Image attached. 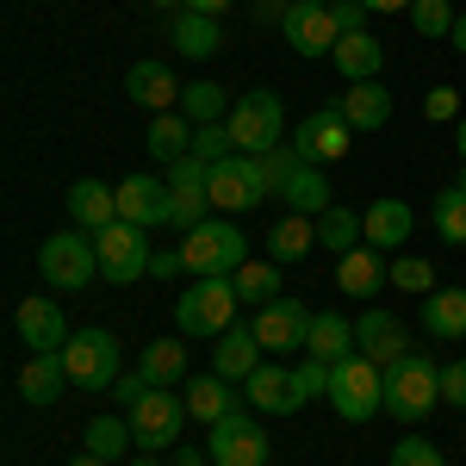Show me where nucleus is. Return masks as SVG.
Instances as JSON below:
<instances>
[{
	"label": "nucleus",
	"mask_w": 466,
	"mask_h": 466,
	"mask_svg": "<svg viewBox=\"0 0 466 466\" xmlns=\"http://www.w3.org/2000/svg\"><path fill=\"white\" fill-rule=\"evenodd\" d=\"M180 268L193 274V280H230L243 261H249V237L237 230V218H206V224H193L187 237H180Z\"/></svg>",
	"instance_id": "1"
},
{
	"label": "nucleus",
	"mask_w": 466,
	"mask_h": 466,
	"mask_svg": "<svg viewBox=\"0 0 466 466\" xmlns=\"http://www.w3.org/2000/svg\"><path fill=\"white\" fill-rule=\"evenodd\" d=\"M37 274H44V287H56V292H87L100 280V249H94V237H87V230H56V237H44V243H37Z\"/></svg>",
	"instance_id": "2"
},
{
	"label": "nucleus",
	"mask_w": 466,
	"mask_h": 466,
	"mask_svg": "<svg viewBox=\"0 0 466 466\" xmlns=\"http://www.w3.org/2000/svg\"><path fill=\"white\" fill-rule=\"evenodd\" d=\"M435 398H441V367H435L430 355H410L398 360V367H386V417H398V423H423L435 410Z\"/></svg>",
	"instance_id": "3"
},
{
	"label": "nucleus",
	"mask_w": 466,
	"mask_h": 466,
	"mask_svg": "<svg viewBox=\"0 0 466 466\" xmlns=\"http://www.w3.org/2000/svg\"><path fill=\"white\" fill-rule=\"evenodd\" d=\"M329 404H336L342 423H373V417L386 410V373L367 355L336 360V373H329Z\"/></svg>",
	"instance_id": "4"
},
{
	"label": "nucleus",
	"mask_w": 466,
	"mask_h": 466,
	"mask_svg": "<svg viewBox=\"0 0 466 466\" xmlns=\"http://www.w3.org/2000/svg\"><path fill=\"white\" fill-rule=\"evenodd\" d=\"M230 137H237V149L243 156H268V149L287 144V112H280V94L274 87H249L237 106H230Z\"/></svg>",
	"instance_id": "5"
},
{
	"label": "nucleus",
	"mask_w": 466,
	"mask_h": 466,
	"mask_svg": "<svg viewBox=\"0 0 466 466\" xmlns=\"http://www.w3.org/2000/svg\"><path fill=\"white\" fill-rule=\"evenodd\" d=\"M237 280H193V287L175 299V323H180V336H224L230 329V318H237Z\"/></svg>",
	"instance_id": "6"
},
{
	"label": "nucleus",
	"mask_w": 466,
	"mask_h": 466,
	"mask_svg": "<svg viewBox=\"0 0 466 466\" xmlns=\"http://www.w3.org/2000/svg\"><path fill=\"white\" fill-rule=\"evenodd\" d=\"M63 360H69V380L87 386V392H112L118 373H125V355H118L112 329H75L69 342H63Z\"/></svg>",
	"instance_id": "7"
},
{
	"label": "nucleus",
	"mask_w": 466,
	"mask_h": 466,
	"mask_svg": "<svg viewBox=\"0 0 466 466\" xmlns=\"http://www.w3.org/2000/svg\"><path fill=\"white\" fill-rule=\"evenodd\" d=\"M206 180H212V212H224V218H243V212H255L274 187H268V175H261V156H224L218 168H206Z\"/></svg>",
	"instance_id": "8"
},
{
	"label": "nucleus",
	"mask_w": 466,
	"mask_h": 466,
	"mask_svg": "<svg viewBox=\"0 0 466 466\" xmlns=\"http://www.w3.org/2000/svg\"><path fill=\"white\" fill-rule=\"evenodd\" d=\"M94 249H100V280H112V287H137L149 274V237H144V224H106L100 237H94Z\"/></svg>",
	"instance_id": "9"
},
{
	"label": "nucleus",
	"mask_w": 466,
	"mask_h": 466,
	"mask_svg": "<svg viewBox=\"0 0 466 466\" xmlns=\"http://www.w3.org/2000/svg\"><path fill=\"white\" fill-rule=\"evenodd\" d=\"M125 417H131V435H137V448H175L193 410H187V398H180L175 386H149V392L137 398Z\"/></svg>",
	"instance_id": "10"
},
{
	"label": "nucleus",
	"mask_w": 466,
	"mask_h": 466,
	"mask_svg": "<svg viewBox=\"0 0 466 466\" xmlns=\"http://www.w3.org/2000/svg\"><path fill=\"white\" fill-rule=\"evenodd\" d=\"M349 144H355V125L342 118V106H318L299 118V131H292V149L305 156V162H342L349 156Z\"/></svg>",
	"instance_id": "11"
},
{
	"label": "nucleus",
	"mask_w": 466,
	"mask_h": 466,
	"mask_svg": "<svg viewBox=\"0 0 466 466\" xmlns=\"http://www.w3.org/2000/svg\"><path fill=\"white\" fill-rule=\"evenodd\" d=\"M206 454H212V466H268V430L243 410H230L224 423H212Z\"/></svg>",
	"instance_id": "12"
},
{
	"label": "nucleus",
	"mask_w": 466,
	"mask_h": 466,
	"mask_svg": "<svg viewBox=\"0 0 466 466\" xmlns=\"http://www.w3.org/2000/svg\"><path fill=\"white\" fill-rule=\"evenodd\" d=\"M206 212H212V180H206V162H175L168 168V230H193V224H206Z\"/></svg>",
	"instance_id": "13"
},
{
	"label": "nucleus",
	"mask_w": 466,
	"mask_h": 466,
	"mask_svg": "<svg viewBox=\"0 0 466 466\" xmlns=\"http://www.w3.org/2000/svg\"><path fill=\"white\" fill-rule=\"evenodd\" d=\"M311 318H318V311H305L299 299H274V305L255 311L249 329H255V342H261L268 355H292V349L311 342Z\"/></svg>",
	"instance_id": "14"
},
{
	"label": "nucleus",
	"mask_w": 466,
	"mask_h": 466,
	"mask_svg": "<svg viewBox=\"0 0 466 466\" xmlns=\"http://www.w3.org/2000/svg\"><path fill=\"white\" fill-rule=\"evenodd\" d=\"M336 37H342V25H336L329 0H292L287 6V44L299 56H329Z\"/></svg>",
	"instance_id": "15"
},
{
	"label": "nucleus",
	"mask_w": 466,
	"mask_h": 466,
	"mask_svg": "<svg viewBox=\"0 0 466 466\" xmlns=\"http://www.w3.org/2000/svg\"><path fill=\"white\" fill-rule=\"evenodd\" d=\"M355 349L386 373V367H398V360L410 355V336H404V323H398L392 311H360L355 318Z\"/></svg>",
	"instance_id": "16"
},
{
	"label": "nucleus",
	"mask_w": 466,
	"mask_h": 466,
	"mask_svg": "<svg viewBox=\"0 0 466 466\" xmlns=\"http://www.w3.org/2000/svg\"><path fill=\"white\" fill-rule=\"evenodd\" d=\"M13 323H19V342H25L32 355H56L75 336L69 323H63V305H56V299H25V305L13 311Z\"/></svg>",
	"instance_id": "17"
},
{
	"label": "nucleus",
	"mask_w": 466,
	"mask_h": 466,
	"mask_svg": "<svg viewBox=\"0 0 466 466\" xmlns=\"http://www.w3.org/2000/svg\"><path fill=\"white\" fill-rule=\"evenodd\" d=\"M118 218H125V224H144V230L168 224V175L118 180Z\"/></svg>",
	"instance_id": "18"
},
{
	"label": "nucleus",
	"mask_w": 466,
	"mask_h": 466,
	"mask_svg": "<svg viewBox=\"0 0 466 466\" xmlns=\"http://www.w3.org/2000/svg\"><path fill=\"white\" fill-rule=\"evenodd\" d=\"M243 398H249L255 410H268V417H292V410L305 404L299 380H292V367H268V360L243 380Z\"/></svg>",
	"instance_id": "19"
},
{
	"label": "nucleus",
	"mask_w": 466,
	"mask_h": 466,
	"mask_svg": "<svg viewBox=\"0 0 466 466\" xmlns=\"http://www.w3.org/2000/svg\"><path fill=\"white\" fill-rule=\"evenodd\" d=\"M180 398H187L193 423H206V430H212V423H224V417L237 410V398H243V386H237V380H224V373H193Z\"/></svg>",
	"instance_id": "20"
},
{
	"label": "nucleus",
	"mask_w": 466,
	"mask_h": 466,
	"mask_svg": "<svg viewBox=\"0 0 466 466\" xmlns=\"http://www.w3.org/2000/svg\"><path fill=\"white\" fill-rule=\"evenodd\" d=\"M336 287L349 292V299H373L380 287H392V261L380 249H349V255H336Z\"/></svg>",
	"instance_id": "21"
},
{
	"label": "nucleus",
	"mask_w": 466,
	"mask_h": 466,
	"mask_svg": "<svg viewBox=\"0 0 466 466\" xmlns=\"http://www.w3.org/2000/svg\"><path fill=\"white\" fill-rule=\"evenodd\" d=\"M69 218L75 230H87V237H100L106 224H118V187H106V180H75L69 187Z\"/></svg>",
	"instance_id": "22"
},
{
	"label": "nucleus",
	"mask_w": 466,
	"mask_h": 466,
	"mask_svg": "<svg viewBox=\"0 0 466 466\" xmlns=\"http://www.w3.org/2000/svg\"><path fill=\"white\" fill-rule=\"evenodd\" d=\"M329 63H336L342 81H380V75H386V44L373 32H342L336 50H329Z\"/></svg>",
	"instance_id": "23"
},
{
	"label": "nucleus",
	"mask_w": 466,
	"mask_h": 466,
	"mask_svg": "<svg viewBox=\"0 0 466 466\" xmlns=\"http://www.w3.org/2000/svg\"><path fill=\"white\" fill-rule=\"evenodd\" d=\"M410 224H417V212H410L404 199H373V206L360 212V230H367V249H380V255L404 249Z\"/></svg>",
	"instance_id": "24"
},
{
	"label": "nucleus",
	"mask_w": 466,
	"mask_h": 466,
	"mask_svg": "<svg viewBox=\"0 0 466 466\" xmlns=\"http://www.w3.org/2000/svg\"><path fill=\"white\" fill-rule=\"evenodd\" d=\"M69 386H75V380H69V360H63V349H56V355H32V360H25V373H19V398H25L32 410L56 404Z\"/></svg>",
	"instance_id": "25"
},
{
	"label": "nucleus",
	"mask_w": 466,
	"mask_h": 466,
	"mask_svg": "<svg viewBox=\"0 0 466 466\" xmlns=\"http://www.w3.org/2000/svg\"><path fill=\"white\" fill-rule=\"evenodd\" d=\"M336 106H342V118H349L355 131H386V118H392V87H386V81H349Z\"/></svg>",
	"instance_id": "26"
},
{
	"label": "nucleus",
	"mask_w": 466,
	"mask_h": 466,
	"mask_svg": "<svg viewBox=\"0 0 466 466\" xmlns=\"http://www.w3.org/2000/svg\"><path fill=\"white\" fill-rule=\"evenodd\" d=\"M125 94H131L144 112H175L180 106V81H175V69H168V63H131Z\"/></svg>",
	"instance_id": "27"
},
{
	"label": "nucleus",
	"mask_w": 466,
	"mask_h": 466,
	"mask_svg": "<svg viewBox=\"0 0 466 466\" xmlns=\"http://www.w3.org/2000/svg\"><path fill=\"white\" fill-rule=\"evenodd\" d=\"M261 355H268V349L255 342V329H249V323H237V329H224V336H218L212 373H224V380H237V386H243L255 367H261Z\"/></svg>",
	"instance_id": "28"
},
{
	"label": "nucleus",
	"mask_w": 466,
	"mask_h": 466,
	"mask_svg": "<svg viewBox=\"0 0 466 466\" xmlns=\"http://www.w3.org/2000/svg\"><path fill=\"white\" fill-rule=\"evenodd\" d=\"M423 329L435 342H466V287H435L423 299Z\"/></svg>",
	"instance_id": "29"
},
{
	"label": "nucleus",
	"mask_w": 466,
	"mask_h": 466,
	"mask_svg": "<svg viewBox=\"0 0 466 466\" xmlns=\"http://www.w3.org/2000/svg\"><path fill=\"white\" fill-rule=\"evenodd\" d=\"M144 144H149V156H156L162 168H175V162L193 156V118H187V112H156Z\"/></svg>",
	"instance_id": "30"
},
{
	"label": "nucleus",
	"mask_w": 466,
	"mask_h": 466,
	"mask_svg": "<svg viewBox=\"0 0 466 466\" xmlns=\"http://www.w3.org/2000/svg\"><path fill=\"white\" fill-rule=\"evenodd\" d=\"M318 249V218H305V212H287L274 230H268V261H305V255Z\"/></svg>",
	"instance_id": "31"
},
{
	"label": "nucleus",
	"mask_w": 466,
	"mask_h": 466,
	"mask_svg": "<svg viewBox=\"0 0 466 466\" xmlns=\"http://www.w3.org/2000/svg\"><path fill=\"white\" fill-rule=\"evenodd\" d=\"M137 373H144L149 386H187V380H193V373H187V342H175V336L149 342L144 355H137Z\"/></svg>",
	"instance_id": "32"
},
{
	"label": "nucleus",
	"mask_w": 466,
	"mask_h": 466,
	"mask_svg": "<svg viewBox=\"0 0 466 466\" xmlns=\"http://www.w3.org/2000/svg\"><path fill=\"white\" fill-rule=\"evenodd\" d=\"M175 50L180 56H193V63H206V56H218V44H224V37H218V19L212 13H193V6H180V19H175Z\"/></svg>",
	"instance_id": "33"
},
{
	"label": "nucleus",
	"mask_w": 466,
	"mask_h": 466,
	"mask_svg": "<svg viewBox=\"0 0 466 466\" xmlns=\"http://www.w3.org/2000/svg\"><path fill=\"white\" fill-rule=\"evenodd\" d=\"M305 355H318V360H349V355H360L355 349V323L349 318H336V311H323V318H311V342H305Z\"/></svg>",
	"instance_id": "34"
},
{
	"label": "nucleus",
	"mask_w": 466,
	"mask_h": 466,
	"mask_svg": "<svg viewBox=\"0 0 466 466\" xmlns=\"http://www.w3.org/2000/svg\"><path fill=\"white\" fill-rule=\"evenodd\" d=\"M280 199H287V212H305V218H323L329 206H336V199H329V180H323L318 162H305V168L280 187Z\"/></svg>",
	"instance_id": "35"
},
{
	"label": "nucleus",
	"mask_w": 466,
	"mask_h": 466,
	"mask_svg": "<svg viewBox=\"0 0 466 466\" xmlns=\"http://www.w3.org/2000/svg\"><path fill=\"white\" fill-rule=\"evenodd\" d=\"M367 243V230H360V212H349V206H329V212L318 218V249L329 255H349Z\"/></svg>",
	"instance_id": "36"
},
{
	"label": "nucleus",
	"mask_w": 466,
	"mask_h": 466,
	"mask_svg": "<svg viewBox=\"0 0 466 466\" xmlns=\"http://www.w3.org/2000/svg\"><path fill=\"white\" fill-rule=\"evenodd\" d=\"M230 280H237V299L261 311V305H274V299H280V261H243Z\"/></svg>",
	"instance_id": "37"
},
{
	"label": "nucleus",
	"mask_w": 466,
	"mask_h": 466,
	"mask_svg": "<svg viewBox=\"0 0 466 466\" xmlns=\"http://www.w3.org/2000/svg\"><path fill=\"white\" fill-rule=\"evenodd\" d=\"M180 112H187L193 125H224V118H230V100H224L218 81H187V87H180Z\"/></svg>",
	"instance_id": "38"
},
{
	"label": "nucleus",
	"mask_w": 466,
	"mask_h": 466,
	"mask_svg": "<svg viewBox=\"0 0 466 466\" xmlns=\"http://www.w3.org/2000/svg\"><path fill=\"white\" fill-rule=\"evenodd\" d=\"M81 435H87V448H81V454H94V461H118V454L137 441V435H131V417H94Z\"/></svg>",
	"instance_id": "39"
},
{
	"label": "nucleus",
	"mask_w": 466,
	"mask_h": 466,
	"mask_svg": "<svg viewBox=\"0 0 466 466\" xmlns=\"http://www.w3.org/2000/svg\"><path fill=\"white\" fill-rule=\"evenodd\" d=\"M435 237L441 243H466V168H461L454 187L435 193Z\"/></svg>",
	"instance_id": "40"
},
{
	"label": "nucleus",
	"mask_w": 466,
	"mask_h": 466,
	"mask_svg": "<svg viewBox=\"0 0 466 466\" xmlns=\"http://www.w3.org/2000/svg\"><path fill=\"white\" fill-rule=\"evenodd\" d=\"M224 156H237V137H230V125H193V162L218 168Z\"/></svg>",
	"instance_id": "41"
},
{
	"label": "nucleus",
	"mask_w": 466,
	"mask_h": 466,
	"mask_svg": "<svg viewBox=\"0 0 466 466\" xmlns=\"http://www.w3.org/2000/svg\"><path fill=\"white\" fill-rule=\"evenodd\" d=\"M454 19H461V13H454L448 0H410V25L423 37H454Z\"/></svg>",
	"instance_id": "42"
},
{
	"label": "nucleus",
	"mask_w": 466,
	"mask_h": 466,
	"mask_svg": "<svg viewBox=\"0 0 466 466\" xmlns=\"http://www.w3.org/2000/svg\"><path fill=\"white\" fill-rule=\"evenodd\" d=\"M392 287H398V292H417V299H430V292H435V268L423 261V255H398V261H392Z\"/></svg>",
	"instance_id": "43"
},
{
	"label": "nucleus",
	"mask_w": 466,
	"mask_h": 466,
	"mask_svg": "<svg viewBox=\"0 0 466 466\" xmlns=\"http://www.w3.org/2000/svg\"><path fill=\"white\" fill-rule=\"evenodd\" d=\"M299 168H305V156H299L292 144H280V149H268V156H261V175H268V187H274V193H280Z\"/></svg>",
	"instance_id": "44"
},
{
	"label": "nucleus",
	"mask_w": 466,
	"mask_h": 466,
	"mask_svg": "<svg viewBox=\"0 0 466 466\" xmlns=\"http://www.w3.org/2000/svg\"><path fill=\"white\" fill-rule=\"evenodd\" d=\"M329 373H336V367H329V360H318V355H305L299 367H292V380H299L305 404H311V398H329Z\"/></svg>",
	"instance_id": "45"
},
{
	"label": "nucleus",
	"mask_w": 466,
	"mask_h": 466,
	"mask_svg": "<svg viewBox=\"0 0 466 466\" xmlns=\"http://www.w3.org/2000/svg\"><path fill=\"white\" fill-rule=\"evenodd\" d=\"M392 466H448L441 454H435V441H423V435H404L392 448Z\"/></svg>",
	"instance_id": "46"
},
{
	"label": "nucleus",
	"mask_w": 466,
	"mask_h": 466,
	"mask_svg": "<svg viewBox=\"0 0 466 466\" xmlns=\"http://www.w3.org/2000/svg\"><path fill=\"white\" fill-rule=\"evenodd\" d=\"M441 404L466 410V360H448V367H441Z\"/></svg>",
	"instance_id": "47"
},
{
	"label": "nucleus",
	"mask_w": 466,
	"mask_h": 466,
	"mask_svg": "<svg viewBox=\"0 0 466 466\" xmlns=\"http://www.w3.org/2000/svg\"><path fill=\"white\" fill-rule=\"evenodd\" d=\"M423 112H430V118H461V94H454V87H430V94H423Z\"/></svg>",
	"instance_id": "48"
},
{
	"label": "nucleus",
	"mask_w": 466,
	"mask_h": 466,
	"mask_svg": "<svg viewBox=\"0 0 466 466\" xmlns=\"http://www.w3.org/2000/svg\"><path fill=\"white\" fill-rule=\"evenodd\" d=\"M329 13H336L342 32H367V6L360 0H329Z\"/></svg>",
	"instance_id": "49"
},
{
	"label": "nucleus",
	"mask_w": 466,
	"mask_h": 466,
	"mask_svg": "<svg viewBox=\"0 0 466 466\" xmlns=\"http://www.w3.org/2000/svg\"><path fill=\"white\" fill-rule=\"evenodd\" d=\"M149 392V380L144 373H137V367H131V373H118V386H112V398H118V404H125V410H131V404H137V398Z\"/></svg>",
	"instance_id": "50"
},
{
	"label": "nucleus",
	"mask_w": 466,
	"mask_h": 466,
	"mask_svg": "<svg viewBox=\"0 0 466 466\" xmlns=\"http://www.w3.org/2000/svg\"><path fill=\"white\" fill-rule=\"evenodd\" d=\"M367 13H410V0H360Z\"/></svg>",
	"instance_id": "51"
},
{
	"label": "nucleus",
	"mask_w": 466,
	"mask_h": 466,
	"mask_svg": "<svg viewBox=\"0 0 466 466\" xmlns=\"http://www.w3.org/2000/svg\"><path fill=\"white\" fill-rule=\"evenodd\" d=\"M175 466H212V454H199V448H180Z\"/></svg>",
	"instance_id": "52"
},
{
	"label": "nucleus",
	"mask_w": 466,
	"mask_h": 466,
	"mask_svg": "<svg viewBox=\"0 0 466 466\" xmlns=\"http://www.w3.org/2000/svg\"><path fill=\"white\" fill-rule=\"evenodd\" d=\"M187 6H193V13H212V19H218V13H224L230 0H187Z\"/></svg>",
	"instance_id": "53"
},
{
	"label": "nucleus",
	"mask_w": 466,
	"mask_h": 466,
	"mask_svg": "<svg viewBox=\"0 0 466 466\" xmlns=\"http://www.w3.org/2000/svg\"><path fill=\"white\" fill-rule=\"evenodd\" d=\"M454 149H461V168H466V112L454 118Z\"/></svg>",
	"instance_id": "54"
},
{
	"label": "nucleus",
	"mask_w": 466,
	"mask_h": 466,
	"mask_svg": "<svg viewBox=\"0 0 466 466\" xmlns=\"http://www.w3.org/2000/svg\"><path fill=\"white\" fill-rule=\"evenodd\" d=\"M454 50H461V56H466V13H461V19H454Z\"/></svg>",
	"instance_id": "55"
},
{
	"label": "nucleus",
	"mask_w": 466,
	"mask_h": 466,
	"mask_svg": "<svg viewBox=\"0 0 466 466\" xmlns=\"http://www.w3.org/2000/svg\"><path fill=\"white\" fill-rule=\"evenodd\" d=\"M75 466H112V461H94V454H75Z\"/></svg>",
	"instance_id": "56"
},
{
	"label": "nucleus",
	"mask_w": 466,
	"mask_h": 466,
	"mask_svg": "<svg viewBox=\"0 0 466 466\" xmlns=\"http://www.w3.org/2000/svg\"><path fill=\"white\" fill-rule=\"evenodd\" d=\"M131 466H162V461H149V454H137V461H131Z\"/></svg>",
	"instance_id": "57"
},
{
	"label": "nucleus",
	"mask_w": 466,
	"mask_h": 466,
	"mask_svg": "<svg viewBox=\"0 0 466 466\" xmlns=\"http://www.w3.org/2000/svg\"><path fill=\"white\" fill-rule=\"evenodd\" d=\"M149 6H175V0H149ZM180 6H187V0H180Z\"/></svg>",
	"instance_id": "58"
}]
</instances>
